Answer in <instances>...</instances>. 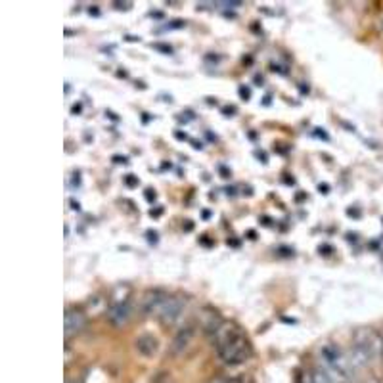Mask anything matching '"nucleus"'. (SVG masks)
Masks as SVG:
<instances>
[{
    "mask_svg": "<svg viewBox=\"0 0 383 383\" xmlns=\"http://www.w3.org/2000/svg\"><path fill=\"white\" fill-rule=\"evenodd\" d=\"M163 295H165L163 289H148L144 297H142V301H140V311H142V314L153 316L155 311H158V307H160Z\"/></svg>",
    "mask_w": 383,
    "mask_h": 383,
    "instance_id": "nucleus-8",
    "label": "nucleus"
},
{
    "mask_svg": "<svg viewBox=\"0 0 383 383\" xmlns=\"http://www.w3.org/2000/svg\"><path fill=\"white\" fill-rule=\"evenodd\" d=\"M349 361H351V364H353L354 370L358 368H366L370 362H372V356H370L364 349L361 347V345H356V343H353L351 345V349H349Z\"/></svg>",
    "mask_w": 383,
    "mask_h": 383,
    "instance_id": "nucleus-11",
    "label": "nucleus"
},
{
    "mask_svg": "<svg viewBox=\"0 0 383 383\" xmlns=\"http://www.w3.org/2000/svg\"><path fill=\"white\" fill-rule=\"evenodd\" d=\"M236 335H239L238 326L234 324V322H228V320H224L217 332L211 335V341H213V345L218 349V347H223L224 343H228L230 340H234Z\"/></svg>",
    "mask_w": 383,
    "mask_h": 383,
    "instance_id": "nucleus-9",
    "label": "nucleus"
},
{
    "mask_svg": "<svg viewBox=\"0 0 383 383\" xmlns=\"http://www.w3.org/2000/svg\"><path fill=\"white\" fill-rule=\"evenodd\" d=\"M217 354L218 361L226 364V366H238V364H244L249 358L251 349H249V343H247L246 337L239 333L234 340L224 343L223 347H218Z\"/></svg>",
    "mask_w": 383,
    "mask_h": 383,
    "instance_id": "nucleus-1",
    "label": "nucleus"
},
{
    "mask_svg": "<svg viewBox=\"0 0 383 383\" xmlns=\"http://www.w3.org/2000/svg\"><path fill=\"white\" fill-rule=\"evenodd\" d=\"M311 383H332L330 382V377L326 376L324 374V370L320 368H316L314 370V372H312V377H311Z\"/></svg>",
    "mask_w": 383,
    "mask_h": 383,
    "instance_id": "nucleus-12",
    "label": "nucleus"
},
{
    "mask_svg": "<svg viewBox=\"0 0 383 383\" xmlns=\"http://www.w3.org/2000/svg\"><path fill=\"white\" fill-rule=\"evenodd\" d=\"M137 351L142 356H153V354L158 353V340H155V335L153 333H140L137 337Z\"/></svg>",
    "mask_w": 383,
    "mask_h": 383,
    "instance_id": "nucleus-10",
    "label": "nucleus"
},
{
    "mask_svg": "<svg viewBox=\"0 0 383 383\" xmlns=\"http://www.w3.org/2000/svg\"><path fill=\"white\" fill-rule=\"evenodd\" d=\"M242 96H244V98H247V96H249V95H247V88L246 87L242 88Z\"/></svg>",
    "mask_w": 383,
    "mask_h": 383,
    "instance_id": "nucleus-16",
    "label": "nucleus"
},
{
    "mask_svg": "<svg viewBox=\"0 0 383 383\" xmlns=\"http://www.w3.org/2000/svg\"><path fill=\"white\" fill-rule=\"evenodd\" d=\"M382 27H383V18H382Z\"/></svg>",
    "mask_w": 383,
    "mask_h": 383,
    "instance_id": "nucleus-18",
    "label": "nucleus"
},
{
    "mask_svg": "<svg viewBox=\"0 0 383 383\" xmlns=\"http://www.w3.org/2000/svg\"><path fill=\"white\" fill-rule=\"evenodd\" d=\"M353 343L361 345V347L372 356V361L383 358V337L382 333L376 332L374 328H370V326H362V328H358V330L354 332Z\"/></svg>",
    "mask_w": 383,
    "mask_h": 383,
    "instance_id": "nucleus-2",
    "label": "nucleus"
},
{
    "mask_svg": "<svg viewBox=\"0 0 383 383\" xmlns=\"http://www.w3.org/2000/svg\"><path fill=\"white\" fill-rule=\"evenodd\" d=\"M197 322H200V326H202V330L205 335H213V333L217 332L218 328H221V324H223L224 320L223 316L218 314L215 309H211V307H205L202 312H200V319H197Z\"/></svg>",
    "mask_w": 383,
    "mask_h": 383,
    "instance_id": "nucleus-6",
    "label": "nucleus"
},
{
    "mask_svg": "<svg viewBox=\"0 0 383 383\" xmlns=\"http://www.w3.org/2000/svg\"><path fill=\"white\" fill-rule=\"evenodd\" d=\"M192 340H194V328L192 326H182L181 330L174 333L173 340H171L169 353L173 354V356H179V354H182L190 347Z\"/></svg>",
    "mask_w": 383,
    "mask_h": 383,
    "instance_id": "nucleus-5",
    "label": "nucleus"
},
{
    "mask_svg": "<svg viewBox=\"0 0 383 383\" xmlns=\"http://www.w3.org/2000/svg\"><path fill=\"white\" fill-rule=\"evenodd\" d=\"M366 383H383L382 379H377V377H370V379H366Z\"/></svg>",
    "mask_w": 383,
    "mask_h": 383,
    "instance_id": "nucleus-14",
    "label": "nucleus"
},
{
    "mask_svg": "<svg viewBox=\"0 0 383 383\" xmlns=\"http://www.w3.org/2000/svg\"><path fill=\"white\" fill-rule=\"evenodd\" d=\"M67 383H77V382H73V379H67Z\"/></svg>",
    "mask_w": 383,
    "mask_h": 383,
    "instance_id": "nucleus-17",
    "label": "nucleus"
},
{
    "mask_svg": "<svg viewBox=\"0 0 383 383\" xmlns=\"http://www.w3.org/2000/svg\"><path fill=\"white\" fill-rule=\"evenodd\" d=\"M130 312H132V303H130V299H119L116 303L109 305L108 309V322L109 326H113V328H121V326L127 324V320H129Z\"/></svg>",
    "mask_w": 383,
    "mask_h": 383,
    "instance_id": "nucleus-4",
    "label": "nucleus"
},
{
    "mask_svg": "<svg viewBox=\"0 0 383 383\" xmlns=\"http://www.w3.org/2000/svg\"><path fill=\"white\" fill-rule=\"evenodd\" d=\"M87 324V314L79 309H67L65 311V335L73 337L85 328Z\"/></svg>",
    "mask_w": 383,
    "mask_h": 383,
    "instance_id": "nucleus-7",
    "label": "nucleus"
},
{
    "mask_svg": "<svg viewBox=\"0 0 383 383\" xmlns=\"http://www.w3.org/2000/svg\"><path fill=\"white\" fill-rule=\"evenodd\" d=\"M153 383H176V379H174L169 372H161V374H158L155 376V379H153Z\"/></svg>",
    "mask_w": 383,
    "mask_h": 383,
    "instance_id": "nucleus-13",
    "label": "nucleus"
},
{
    "mask_svg": "<svg viewBox=\"0 0 383 383\" xmlns=\"http://www.w3.org/2000/svg\"><path fill=\"white\" fill-rule=\"evenodd\" d=\"M146 194H148V197H150V202H153V197H155V194H153V190H148Z\"/></svg>",
    "mask_w": 383,
    "mask_h": 383,
    "instance_id": "nucleus-15",
    "label": "nucleus"
},
{
    "mask_svg": "<svg viewBox=\"0 0 383 383\" xmlns=\"http://www.w3.org/2000/svg\"><path fill=\"white\" fill-rule=\"evenodd\" d=\"M184 307H186L184 297L176 295V293H165L153 316H155L158 320H161L163 324L169 326L181 319L182 312H184Z\"/></svg>",
    "mask_w": 383,
    "mask_h": 383,
    "instance_id": "nucleus-3",
    "label": "nucleus"
}]
</instances>
